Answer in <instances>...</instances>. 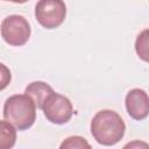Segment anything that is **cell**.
<instances>
[{
  "instance_id": "cell-8",
  "label": "cell",
  "mask_w": 149,
  "mask_h": 149,
  "mask_svg": "<svg viewBox=\"0 0 149 149\" xmlns=\"http://www.w3.org/2000/svg\"><path fill=\"white\" fill-rule=\"evenodd\" d=\"M0 149H12L16 142V130L6 120L0 121Z\"/></svg>"
},
{
  "instance_id": "cell-2",
  "label": "cell",
  "mask_w": 149,
  "mask_h": 149,
  "mask_svg": "<svg viewBox=\"0 0 149 149\" xmlns=\"http://www.w3.org/2000/svg\"><path fill=\"white\" fill-rule=\"evenodd\" d=\"M3 119L17 130H26L36 120V105L27 94H14L5 101Z\"/></svg>"
},
{
  "instance_id": "cell-1",
  "label": "cell",
  "mask_w": 149,
  "mask_h": 149,
  "mask_svg": "<svg viewBox=\"0 0 149 149\" xmlns=\"http://www.w3.org/2000/svg\"><path fill=\"white\" fill-rule=\"evenodd\" d=\"M126 125L122 118L112 109L99 111L91 121V134L102 146H114L125 135Z\"/></svg>"
},
{
  "instance_id": "cell-3",
  "label": "cell",
  "mask_w": 149,
  "mask_h": 149,
  "mask_svg": "<svg viewBox=\"0 0 149 149\" xmlns=\"http://www.w3.org/2000/svg\"><path fill=\"white\" fill-rule=\"evenodd\" d=\"M31 28L22 15L13 14L6 16L1 22V37L6 43L14 47L26 44L30 37Z\"/></svg>"
},
{
  "instance_id": "cell-11",
  "label": "cell",
  "mask_w": 149,
  "mask_h": 149,
  "mask_svg": "<svg viewBox=\"0 0 149 149\" xmlns=\"http://www.w3.org/2000/svg\"><path fill=\"white\" fill-rule=\"evenodd\" d=\"M122 149H149V143L140 140H134L125 144Z\"/></svg>"
},
{
  "instance_id": "cell-4",
  "label": "cell",
  "mask_w": 149,
  "mask_h": 149,
  "mask_svg": "<svg viewBox=\"0 0 149 149\" xmlns=\"http://www.w3.org/2000/svg\"><path fill=\"white\" fill-rule=\"evenodd\" d=\"M65 16L66 6L62 0H41L35 6V17L47 29L59 27Z\"/></svg>"
},
{
  "instance_id": "cell-5",
  "label": "cell",
  "mask_w": 149,
  "mask_h": 149,
  "mask_svg": "<svg viewBox=\"0 0 149 149\" xmlns=\"http://www.w3.org/2000/svg\"><path fill=\"white\" fill-rule=\"evenodd\" d=\"M42 111L47 120L55 125H63L69 122L73 114V107L70 99L56 92H54L47 99Z\"/></svg>"
},
{
  "instance_id": "cell-10",
  "label": "cell",
  "mask_w": 149,
  "mask_h": 149,
  "mask_svg": "<svg viewBox=\"0 0 149 149\" xmlns=\"http://www.w3.org/2000/svg\"><path fill=\"white\" fill-rule=\"evenodd\" d=\"M59 149H92L91 144L83 136L73 135L66 137L59 146Z\"/></svg>"
},
{
  "instance_id": "cell-6",
  "label": "cell",
  "mask_w": 149,
  "mask_h": 149,
  "mask_svg": "<svg viewBox=\"0 0 149 149\" xmlns=\"http://www.w3.org/2000/svg\"><path fill=\"white\" fill-rule=\"evenodd\" d=\"M126 109L134 120H143L149 115V95L142 88L130 90L125 99Z\"/></svg>"
},
{
  "instance_id": "cell-9",
  "label": "cell",
  "mask_w": 149,
  "mask_h": 149,
  "mask_svg": "<svg viewBox=\"0 0 149 149\" xmlns=\"http://www.w3.org/2000/svg\"><path fill=\"white\" fill-rule=\"evenodd\" d=\"M135 51L142 61L149 63V29H144L137 35L135 41Z\"/></svg>"
},
{
  "instance_id": "cell-7",
  "label": "cell",
  "mask_w": 149,
  "mask_h": 149,
  "mask_svg": "<svg viewBox=\"0 0 149 149\" xmlns=\"http://www.w3.org/2000/svg\"><path fill=\"white\" fill-rule=\"evenodd\" d=\"M54 92H55L54 88L49 84L44 81H40V80L28 84V86L24 90V94L30 97L33 101L35 102L36 107L40 109H42L44 102Z\"/></svg>"
}]
</instances>
